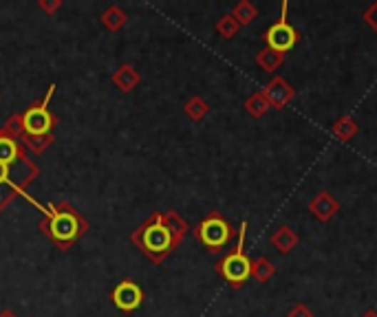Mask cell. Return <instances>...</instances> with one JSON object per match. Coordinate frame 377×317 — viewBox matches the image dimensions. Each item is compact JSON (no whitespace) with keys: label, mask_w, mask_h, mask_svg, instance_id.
<instances>
[{"label":"cell","mask_w":377,"mask_h":317,"mask_svg":"<svg viewBox=\"0 0 377 317\" xmlns=\"http://www.w3.org/2000/svg\"><path fill=\"white\" fill-rule=\"evenodd\" d=\"M274 240V245L280 249V251H289L296 242H298V238H296V234L294 232H289L287 227H280V232L272 238Z\"/></svg>","instance_id":"7c38bea8"},{"label":"cell","mask_w":377,"mask_h":317,"mask_svg":"<svg viewBox=\"0 0 377 317\" xmlns=\"http://www.w3.org/2000/svg\"><path fill=\"white\" fill-rule=\"evenodd\" d=\"M245 229L247 225L243 223L239 229V242H237V249H234L219 266L221 276L232 284V286H243L245 280L252 276V262L245 256V247H243V240H245Z\"/></svg>","instance_id":"5b68a950"},{"label":"cell","mask_w":377,"mask_h":317,"mask_svg":"<svg viewBox=\"0 0 377 317\" xmlns=\"http://www.w3.org/2000/svg\"><path fill=\"white\" fill-rule=\"evenodd\" d=\"M197 238L203 242L207 249L219 251V249H223L227 242H229L232 227H229V223L225 221L223 216L212 214V216H207L205 221L197 227Z\"/></svg>","instance_id":"8992f818"},{"label":"cell","mask_w":377,"mask_h":317,"mask_svg":"<svg viewBox=\"0 0 377 317\" xmlns=\"http://www.w3.org/2000/svg\"><path fill=\"white\" fill-rule=\"evenodd\" d=\"M252 276L258 280V282H267L272 276H274V266L265 260V258H258L252 266Z\"/></svg>","instance_id":"4fadbf2b"},{"label":"cell","mask_w":377,"mask_h":317,"mask_svg":"<svg viewBox=\"0 0 377 317\" xmlns=\"http://www.w3.org/2000/svg\"><path fill=\"white\" fill-rule=\"evenodd\" d=\"M0 317H18V315H14L11 311H5V313H3V315H0Z\"/></svg>","instance_id":"44dd1931"},{"label":"cell","mask_w":377,"mask_h":317,"mask_svg":"<svg viewBox=\"0 0 377 317\" xmlns=\"http://www.w3.org/2000/svg\"><path fill=\"white\" fill-rule=\"evenodd\" d=\"M267 95H269V100H272V104L276 106V108H282L285 106L291 97H294V90H291V86H287L282 80H276L269 88H267Z\"/></svg>","instance_id":"9c48e42d"},{"label":"cell","mask_w":377,"mask_h":317,"mask_svg":"<svg viewBox=\"0 0 377 317\" xmlns=\"http://www.w3.org/2000/svg\"><path fill=\"white\" fill-rule=\"evenodd\" d=\"M46 232H49V236H51V240L56 242V245L66 249L68 245H73L76 238L84 232V223L71 207H62V209L49 214V225H46Z\"/></svg>","instance_id":"277c9868"},{"label":"cell","mask_w":377,"mask_h":317,"mask_svg":"<svg viewBox=\"0 0 377 317\" xmlns=\"http://www.w3.org/2000/svg\"><path fill=\"white\" fill-rule=\"evenodd\" d=\"M25 157L20 155V148L14 137H7V135H0V205L7 201V194H5V187L18 192V194H25L22 192V183L11 179L14 177V165H22Z\"/></svg>","instance_id":"3957f363"},{"label":"cell","mask_w":377,"mask_h":317,"mask_svg":"<svg viewBox=\"0 0 377 317\" xmlns=\"http://www.w3.org/2000/svg\"><path fill=\"white\" fill-rule=\"evenodd\" d=\"M102 22L106 24L108 29H120L122 24L126 22V16H124V11L122 9H117V7H110L104 16H102Z\"/></svg>","instance_id":"5bb4252c"},{"label":"cell","mask_w":377,"mask_h":317,"mask_svg":"<svg viewBox=\"0 0 377 317\" xmlns=\"http://www.w3.org/2000/svg\"><path fill=\"white\" fill-rule=\"evenodd\" d=\"M247 108H249V113H254V115H261L267 106H265V102H263V97L256 95V97H252V100L247 102Z\"/></svg>","instance_id":"ac0fdd59"},{"label":"cell","mask_w":377,"mask_h":317,"mask_svg":"<svg viewBox=\"0 0 377 317\" xmlns=\"http://www.w3.org/2000/svg\"><path fill=\"white\" fill-rule=\"evenodd\" d=\"M366 317H377V315H375V313H368V315H366Z\"/></svg>","instance_id":"7402d4cb"},{"label":"cell","mask_w":377,"mask_h":317,"mask_svg":"<svg viewBox=\"0 0 377 317\" xmlns=\"http://www.w3.org/2000/svg\"><path fill=\"white\" fill-rule=\"evenodd\" d=\"M298 42V31L287 22V3L282 5V16L276 24H272L267 31V44L272 51L276 53H285Z\"/></svg>","instance_id":"52a82bcc"},{"label":"cell","mask_w":377,"mask_h":317,"mask_svg":"<svg viewBox=\"0 0 377 317\" xmlns=\"http://www.w3.org/2000/svg\"><path fill=\"white\" fill-rule=\"evenodd\" d=\"M219 31H221L225 38H232L234 31H239V24H234V20H232L229 16H225V18L219 22Z\"/></svg>","instance_id":"e0dca14e"},{"label":"cell","mask_w":377,"mask_h":317,"mask_svg":"<svg viewBox=\"0 0 377 317\" xmlns=\"http://www.w3.org/2000/svg\"><path fill=\"white\" fill-rule=\"evenodd\" d=\"M141 300H144V293H141V289L133 280H124L122 284H117L115 291H113V304L124 313H130V311L139 308Z\"/></svg>","instance_id":"ba28073f"},{"label":"cell","mask_w":377,"mask_h":317,"mask_svg":"<svg viewBox=\"0 0 377 317\" xmlns=\"http://www.w3.org/2000/svg\"><path fill=\"white\" fill-rule=\"evenodd\" d=\"M234 14H237V18H239L241 22H249V20L256 16V9H254L249 3H241L237 9H234Z\"/></svg>","instance_id":"2e32d148"},{"label":"cell","mask_w":377,"mask_h":317,"mask_svg":"<svg viewBox=\"0 0 377 317\" xmlns=\"http://www.w3.org/2000/svg\"><path fill=\"white\" fill-rule=\"evenodd\" d=\"M185 110H187V115H190V117L201 119V117L207 113V106H205V102H203V100H192L190 104L185 106Z\"/></svg>","instance_id":"9a60e30c"},{"label":"cell","mask_w":377,"mask_h":317,"mask_svg":"<svg viewBox=\"0 0 377 317\" xmlns=\"http://www.w3.org/2000/svg\"><path fill=\"white\" fill-rule=\"evenodd\" d=\"M56 93V86L51 84L49 90H46L44 100L36 106H31L25 115L20 117V126L27 135V143L36 150H42L51 139V130H53V115L49 113V102Z\"/></svg>","instance_id":"7a4b0ae2"},{"label":"cell","mask_w":377,"mask_h":317,"mask_svg":"<svg viewBox=\"0 0 377 317\" xmlns=\"http://www.w3.org/2000/svg\"><path fill=\"white\" fill-rule=\"evenodd\" d=\"M113 82L117 84V88H122V90H133L139 82V73L133 68V66H122V68H117L115 71V76H113Z\"/></svg>","instance_id":"30bf717a"},{"label":"cell","mask_w":377,"mask_h":317,"mask_svg":"<svg viewBox=\"0 0 377 317\" xmlns=\"http://www.w3.org/2000/svg\"><path fill=\"white\" fill-rule=\"evenodd\" d=\"M185 229L187 225L177 214H168V216L157 214L153 216V221L146 223L133 238L155 262H159L163 256L170 254V249L181 240Z\"/></svg>","instance_id":"6da1fadb"},{"label":"cell","mask_w":377,"mask_h":317,"mask_svg":"<svg viewBox=\"0 0 377 317\" xmlns=\"http://www.w3.org/2000/svg\"><path fill=\"white\" fill-rule=\"evenodd\" d=\"M289 317H311V311L304 308V306H296V308L289 313Z\"/></svg>","instance_id":"ffe728a7"},{"label":"cell","mask_w":377,"mask_h":317,"mask_svg":"<svg viewBox=\"0 0 377 317\" xmlns=\"http://www.w3.org/2000/svg\"><path fill=\"white\" fill-rule=\"evenodd\" d=\"M346 124H348V119H342V121H338V126H336V132H338L342 139H348L353 132H356V126H348V128H346Z\"/></svg>","instance_id":"d6986e66"},{"label":"cell","mask_w":377,"mask_h":317,"mask_svg":"<svg viewBox=\"0 0 377 317\" xmlns=\"http://www.w3.org/2000/svg\"><path fill=\"white\" fill-rule=\"evenodd\" d=\"M311 209L316 212L318 218L326 221V218H331V216H334V212L338 209V205H336V201H334L331 197H329L326 192H322V194H318V199L311 203Z\"/></svg>","instance_id":"8fae6325"}]
</instances>
